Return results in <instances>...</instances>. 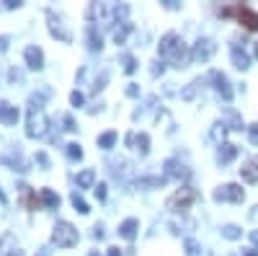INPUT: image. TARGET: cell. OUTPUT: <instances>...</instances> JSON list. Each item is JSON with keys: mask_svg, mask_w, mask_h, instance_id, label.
<instances>
[{"mask_svg": "<svg viewBox=\"0 0 258 256\" xmlns=\"http://www.w3.org/2000/svg\"><path fill=\"white\" fill-rule=\"evenodd\" d=\"M158 52H160V57L170 60V65H173V68H186L188 60H191V49L183 44V39H181L176 31H168V34L160 39Z\"/></svg>", "mask_w": 258, "mask_h": 256, "instance_id": "6da1fadb", "label": "cell"}, {"mask_svg": "<svg viewBox=\"0 0 258 256\" xmlns=\"http://www.w3.org/2000/svg\"><path fill=\"white\" fill-rule=\"evenodd\" d=\"M78 228L73 225V223H68V220H57V225H54V230H52V243L54 246H59V248H70V246H75L78 243Z\"/></svg>", "mask_w": 258, "mask_h": 256, "instance_id": "7a4b0ae2", "label": "cell"}, {"mask_svg": "<svg viewBox=\"0 0 258 256\" xmlns=\"http://www.w3.org/2000/svg\"><path fill=\"white\" fill-rule=\"evenodd\" d=\"M194 202H197V191H194L191 186H181L165 199V207L170 212H186Z\"/></svg>", "mask_w": 258, "mask_h": 256, "instance_id": "3957f363", "label": "cell"}, {"mask_svg": "<svg viewBox=\"0 0 258 256\" xmlns=\"http://www.w3.org/2000/svg\"><path fill=\"white\" fill-rule=\"evenodd\" d=\"M222 16H235L240 21V26H245L248 31H258V13L250 6H230L220 11Z\"/></svg>", "mask_w": 258, "mask_h": 256, "instance_id": "277c9868", "label": "cell"}, {"mask_svg": "<svg viewBox=\"0 0 258 256\" xmlns=\"http://www.w3.org/2000/svg\"><path fill=\"white\" fill-rule=\"evenodd\" d=\"M47 127H49V119H47L44 109H29V119H26V135L29 137H44Z\"/></svg>", "mask_w": 258, "mask_h": 256, "instance_id": "5b68a950", "label": "cell"}, {"mask_svg": "<svg viewBox=\"0 0 258 256\" xmlns=\"http://www.w3.org/2000/svg\"><path fill=\"white\" fill-rule=\"evenodd\" d=\"M217 202H243L245 199V189L240 184H222L214 189V194H212Z\"/></svg>", "mask_w": 258, "mask_h": 256, "instance_id": "8992f818", "label": "cell"}, {"mask_svg": "<svg viewBox=\"0 0 258 256\" xmlns=\"http://www.w3.org/2000/svg\"><path fill=\"white\" fill-rule=\"evenodd\" d=\"M47 21H49V34L57 36L59 41H64V44H70V41H73V34H70V29H64L62 16L54 13V11H47Z\"/></svg>", "mask_w": 258, "mask_h": 256, "instance_id": "52a82bcc", "label": "cell"}, {"mask_svg": "<svg viewBox=\"0 0 258 256\" xmlns=\"http://www.w3.org/2000/svg\"><path fill=\"white\" fill-rule=\"evenodd\" d=\"M214 52H217V44H214L212 39L202 36L197 44H194V49H191V60L194 62H207V60H212Z\"/></svg>", "mask_w": 258, "mask_h": 256, "instance_id": "ba28073f", "label": "cell"}, {"mask_svg": "<svg viewBox=\"0 0 258 256\" xmlns=\"http://www.w3.org/2000/svg\"><path fill=\"white\" fill-rule=\"evenodd\" d=\"M24 60H26V68H31V70L44 68V52H41V47H36V44H29L24 49Z\"/></svg>", "mask_w": 258, "mask_h": 256, "instance_id": "9c48e42d", "label": "cell"}, {"mask_svg": "<svg viewBox=\"0 0 258 256\" xmlns=\"http://www.w3.org/2000/svg\"><path fill=\"white\" fill-rule=\"evenodd\" d=\"M124 142H126L129 147H135V150H140V156H147V150H150V137H147V132H129Z\"/></svg>", "mask_w": 258, "mask_h": 256, "instance_id": "30bf717a", "label": "cell"}, {"mask_svg": "<svg viewBox=\"0 0 258 256\" xmlns=\"http://www.w3.org/2000/svg\"><path fill=\"white\" fill-rule=\"evenodd\" d=\"M209 78H212V83H214V88H217V93H220L225 101H230V98H232V88H230L227 75H225V73H220V70H214Z\"/></svg>", "mask_w": 258, "mask_h": 256, "instance_id": "8fae6325", "label": "cell"}, {"mask_svg": "<svg viewBox=\"0 0 258 256\" xmlns=\"http://www.w3.org/2000/svg\"><path fill=\"white\" fill-rule=\"evenodd\" d=\"M240 176H243V181H248V184H255V181H258V156L243 163Z\"/></svg>", "mask_w": 258, "mask_h": 256, "instance_id": "7c38bea8", "label": "cell"}, {"mask_svg": "<svg viewBox=\"0 0 258 256\" xmlns=\"http://www.w3.org/2000/svg\"><path fill=\"white\" fill-rule=\"evenodd\" d=\"M230 60H232V65L238 68V70H248V68H250V57H248V52L240 49V47H232V49H230Z\"/></svg>", "mask_w": 258, "mask_h": 256, "instance_id": "4fadbf2b", "label": "cell"}, {"mask_svg": "<svg viewBox=\"0 0 258 256\" xmlns=\"http://www.w3.org/2000/svg\"><path fill=\"white\" fill-rule=\"evenodd\" d=\"M0 122L8 124V127L18 122V109H16L13 104H8V101H0Z\"/></svg>", "mask_w": 258, "mask_h": 256, "instance_id": "5bb4252c", "label": "cell"}, {"mask_svg": "<svg viewBox=\"0 0 258 256\" xmlns=\"http://www.w3.org/2000/svg\"><path fill=\"white\" fill-rule=\"evenodd\" d=\"M165 176H173V179H188V171H186V166H181L176 158H168V161H165Z\"/></svg>", "mask_w": 258, "mask_h": 256, "instance_id": "9a60e30c", "label": "cell"}, {"mask_svg": "<svg viewBox=\"0 0 258 256\" xmlns=\"http://www.w3.org/2000/svg\"><path fill=\"white\" fill-rule=\"evenodd\" d=\"M235 156H238V147L230 145V142H222L220 150H217V163H220V166H227V163L235 161Z\"/></svg>", "mask_w": 258, "mask_h": 256, "instance_id": "2e32d148", "label": "cell"}, {"mask_svg": "<svg viewBox=\"0 0 258 256\" xmlns=\"http://www.w3.org/2000/svg\"><path fill=\"white\" fill-rule=\"evenodd\" d=\"M21 202H24L29 210H41V199L31 191V186H26V184H21Z\"/></svg>", "mask_w": 258, "mask_h": 256, "instance_id": "e0dca14e", "label": "cell"}, {"mask_svg": "<svg viewBox=\"0 0 258 256\" xmlns=\"http://www.w3.org/2000/svg\"><path fill=\"white\" fill-rule=\"evenodd\" d=\"M137 228H140V223H137L135 218H126V220L119 225V236H121L124 241H132V238L137 236Z\"/></svg>", "mask_w": 258, "mask_h": 256, "instance_id": "ac0fdd59", "label": "cell"}, {"mask_svg": "<svg viewBox=\"0 0 258 256\" xmlns=\"http://www.w3.org/2000/svg\"><path fill=\"white\" fill-rule=\"evenodd\" d=\"M39 199H41V204H44V207H52V210L59 207V194H54L52 189H41L39 191Z\"/></svg>", "mask_w": 258, "mask_h": 256, "instance_id": "d6986e66", "label": "cell"}, {"mask_svg": "<svg viewBox=\"0 0 258 256\" xmlns=\"http://www.w3.org/2000/svg\"><path fill=\"white\" fill-rule=\"evenodd\" d=\"M93 181H96V171L93 168H85V171H80V174H78V186L80 189H91Z\"/></svg>", "mask_w": 258, "mask_h": 256, "instance_id": "ffe728a7", "label": "cell"}, {"mask_svg": "<svg viewBox=\"0 0 258 256\" xmlns=\"http://www.w3.org/2000/svg\"><path fill=\"white\" fill-rule=\"evenodd\" d=\"M163 184H165V176H142V179H137V186L140 189H147V186L160 189Z\"/></svg>", "mask_w": 258, "mask_h": 256, "instance_id": "44dd1931", "label": "cell"}, {"mask_svg": "<svg viewBox=\"0 0 258 256\" xmlns=\"http://www.w3.org/2000/svg\"><path fill=\"white\" fill-rule=\"evenodd\" d=\"M88 47H91L93 52H101V47H103V39H101V34L96 31V26H88Z\"/></svg>", "mask_w": 258, "mask_h": 256, "instance_id": "7402d4cb", "label": "cell"}, {"mask_svg": "<svg viewBox=\"0 0 258 256\" xmlns=\"http://www.w3.org/2000/svg\"><path fill=\"white\" fill-rule=\"evenodd\" d=\"M132 29H135L132 24H126V21H121V26H119V29H114V41H116V44H124L126 36H129V31H132Z\"/></svg>", "mask_w": 258, "mask_h": 256, "instance_id": "603a6c76", "label": "cell"}, {"mask_svg": "<svg viewBox=\"0 0 258 256\" xmlns=\"http://www.w3.org/2000/svg\"><path fill=\"white\" fill-rule=\"evenodd\" d=\"M222 236H225V238H230V241H238V238L243 236V230H240L238 225L227 223V225H222Z\"/></svg>", "mask_w": 258, "mask_h": 256, "instance_id": "cb8c5ba5", "label": "cell"}, {"mask_svg": "<svg viewBox=\"0 0 258 256\" xmlns=\"http://www.w3.org/2000/svg\"><path fill=\"white\" fill-rule=\"evenodd\" d=\"M199 85H202V78L191 80V83L186 85V88L181 91V98H183V101H191V98H194V93H197V88H199Z\"/></svg>", "mask_w": 258, "mask_h": 256, "instance_id": "d4e9b609", "label": "cell"}, {"mask_svg": "<svg viewBox=\"0 0 258 256\" xmlns=\"http://www.w3.org/2000/svg\"><path fill=\"white\" fill-rule=\"evenodd\" d=\"M70 202H73V207L80 212V215H88V204H85V199L78 194V191H73V194H70Z\"/></svg>", "mask_w": 258, "mask_h": 256, "instance_id": "484cf974", "label": "cell"}, {"mask_svg": "<svg viewBox=\"0 0 258 256\" xmlns=\"http://www.w3.org/2000/svg\"><path fill=\"white\" fill-rule=\"evenodd\" d=\"M114 142H116V132L114 130L98 135V147H114Z\"/></svg>", "mask_w": 258, "mask_h": 256, "instance_id": "4316f807", "label": "cell"}, {"mask_svg": "<svg viewBox=\"0 0 258 256\" xmlns=\"http://www.w3.org/2000/svg\"><path fill=\"white\" fill-rule=\"evenodd\" d=\"M64 147H68V158H70V161H80V158H83V147H80L78 142H68Z\"/></svg>", "mask_w": 258, "mask_h": 256, "instance_id": "83f0119b", "label": "cell"}, {"mask_svg": "<svg viewBox=\"0 0 258 256\" xmlns=\"http://www.w3.org/2000/svg\"><path fill=\"white\" fill-rule=\"evenodd\" d=\"M135 70H137V60H135L132 55H124V73L132 75Z\"/></svg>", "mask_w": 258, "mask_h": 256, "instance_id": "f1b7e54d", "label": "cell"}, {"mask_svg": "<svg viewBox=\"0 0 258 256\" xmlns=\"http://www.w3.org/2000/svg\"><path fill=\"white\" fill-rule=\"evenodd\" d=\"M212 135H214V140H225V135H227V124L225 122H217V124H214V130H212Z\"/></svg>", "mask_w": 258, "mask_h": 256, "instance_id": "f546056e", "label": "cell"}, {"mask_svg": "<svg viewBox=\"0 0 258 256\" xmlns=\"http://www.w3.org/2000/svg\"><path fill=\"white\" fill-rule=\"evenodd\" d=\"M186 256H199V243L194 241V238L186 241Z\"/></svg>", "mask_w": 258, "mask_h": 256, "instance_id": "4dcf8cb0", "label": "cell"}, {"mask_svg": "<svg viewBox=\"0 0 258 256\" xmlns=\"http://www.w3.org/2000/svg\"><path fill=\"white\" fill-rule=\"evenodd\" d=\"M248 140H250L253 145H258V122H253V124L248 127Z\"/></svg>", "mask_w": 258, "mask_h": 256, "instance_id": "1f68e13d", "label": "cell"}, {"mask_svg": "<svg viewBox=\"0 0 258 256\" xmlns=\"http://www.w3.org/2000/svg\"><path fill=\"white\" fill-rule=\"evenodd\" d=\"M70 104H73V106H83V104H85V96H83L80 91H73V93H70Z\"/></svg>", "mask_w": 258, "mask_h": 256, "instance_id": "d6a6232c", "label": "cell"}, {"mask_svg": "<svg viewBox=\"0 0 258 256\" xmlns=\"http://www.w3.org/2000/svg\"><path fill=\"white\" fill-rule=\"evenodd\" d=\"M8 78H11V83H24V73L16 70V68H11V70H8Z\"/></svg>", "mask_w": 258, "mask_h": 256, "instance_id": "836d02e7", "label": "cell"}, {"mask_svg": "<svg viewBox=\"0 0 258 256\" xmlns=\"http://www.w3.org/2000/svg\"><path fill=\"white\" fill-rule=\"evenodd\" d=\"M62 124H64V130H68V132H75V130H78L73 117H62Z\"/></svg>", "mask_w": 258, "mask_h": 256, "instance_id": "e575fe53", "label": "cell"}, {"mask_svg": "<svg viewBox=\"0 0 258 256\" xmlns=\"http://www.w3.org/2000/svg\"><path fill=\"white\" fill-rule=\"evenodd\" d=\"M106 80H109V70H103V73H101V78H98V80H96V85H93V91H101Z\"/></svg>", "mask_w": 258, "mask_h": 256, "instance_id": "d590c367", "label": "cell"}, {"mask_svg": "<svg viewBox=\"0 0 258 256\" xmlns=\"http://www.w3.org/2000/svg\"><path fill=\"white\" fill-rule=\"evenodd\" d=\"M126 96H129V98H137V96H140L137 83H129V85H126Z\"/></svg>", "mask_w": 258, "mask_h": 256, "instance_id": "8d00e7d4", "label": "cell"}, {"mask_svg": "<svg viewBox=\"0 0 258 256\" xmlns=\"http://www.w3.org/2000/svg\"><path fill=\"white\" fill-rule=\"evenodd\" d=\"M93 191H96V199H98V202H103V199H106V184H98Z\"/></svg>", "mask_w": 258, "mask_h": 256, "instance_id": "74e56055", "label": "cell"}, {"mask_svg": "<svg viewBox=\"0 0 258 256\" xmlns=\"http://www.w3.org/2000/svg\"><path fill=\"white\" fill-rule=\"evenodd\" d=\"M106 256H124V253H121V248H119V246H111L109 251H106Z\"/></svg>", "mask_w": 258, "mask_h": 256, "instance_id": "f35d334b", "label": "cell"}, {"mask_svg": "<svg viewBox=\"0 0 258 256\" xmlns=\"http://www.w3.org/2000/svg\"><path fill=\"white\" fill-rule=\"evenodd\" d=\"M93 236H96L98 241H101V238L106 236V233H103V225H96V228H93Z\"/></svg>", "mask_w": 258, "mask_h": 256, "instance_id": "ab89813d", "label": "cell"}, {"mask_svg": "<svg viewBox=\"0 0 258 256\" xmlns=\"http://www.w3.org/2000/svg\"><path fill=\"white\" fill-rule=\"evenodd\" d=\"M6 8H21V0H6Z\"/></svg>", "mask_w": 258, "mask_h": 256, "instance_id": "60d3db41", "label": "cell"}, {"mask_svg": "<svg viewBox=\"0 0 258 256\" xmlns=\"http://www.w3.org/2000/svg\"><path fill=\"white\" fill-rule=\"evenodd\" d=\"M8 49V36H0V52Z\"/></svg>", "mask_w": 258, "mask_h": 256, "instance_id": "b9f144b4", "label": "cell"}, {"mask_svg": "<svg viewBox=\"0 0 258 256\" xmlns=\"http://www.w3.org/2000/svg\"><path fill=\"white\" fill-rule=\"evenodd\" d=\"M8 256H26V253L21 251V248H11V251H8Z\"/></svg>", "mask_w": 258, "mask_h": 256, "instance_id": "7bdbcfd3", "label": "cell"}, {"mask_svg": "<svg viewBox=\"0 0 258 256\" xmlns=\"http://www.w3.org/2000/svg\"><path fill=\"white\" fill-rule=\"evenodd\" d=\"M158 73H163V62H155V68H153V75H158Z\"/></svg>", "mask_w": 258, "mask_h": 256, "instance_id": "ee69618b", "label": "cell"}, {"mask_svg": "<svg viewBox=\"0 0 258 256\" xmlns=\"http://www.w3.org/2000/svg\"><path fill=\"white\" fill-rule=\"evenodd\" d=\"M250 241H253V246H258V230H250Z\"/></svg>", "mask_w": 258, "mask_h": 256, "instance_id": "f6af8a7d", "label": "cell"}, {"mask_svg": "<svg viewBox=\"0 0 258 256\" xmlns=\"http://www.w3.org/2000/svg\"><path fill=\"white\" fill-rule=\"evenodd\" d=\"M243 256H258V251H255V248H245Z\"/></svg>", "mask_w": 258, "mask_h": 256, "instance_id": "bcb514c9", "label": "cell"}, {"mask_svg": "<svg viewBox=\"0 0 258 256\" xmlns=\"http://www.w3.org/2000/svg\"><path fill=\"white\" fill-rule=\"evenodd\" d=\"M253 52H255V57H258V41H255V49H253Z\"/></svg>", "mask_w": 258, "mask_h": 256, "instance_id": "7dc6e473", "label": "cell"}, {"mask_svg": "<svg viewBox=\"0 0 258 256\" xmlns=\"http://www.w3.org/2000/svg\"><path fill=\"white\" fill-rule=\"evenodd\" d=\"M88 256H98V251H91V253H88Z\"/></svg>", "mask_w": 258, "mask_h": 256, "instance_id": "c3c4849f", "label": "cell"}]
</instances>
